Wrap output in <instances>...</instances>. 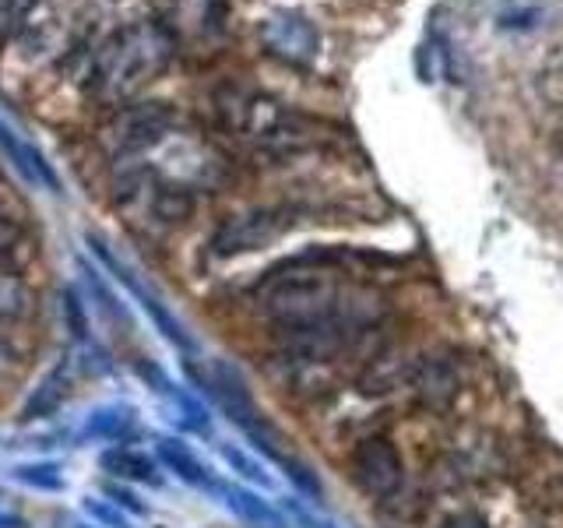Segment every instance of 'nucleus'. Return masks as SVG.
I'll return each instance as SVG.
<instances>
[{
	"label": "nucleus",
	"instance_id": "nucleus-1",
	"mask_svg": "<svg viewBox=\"0 0 563 528\" xmlns=\"http://www.w3.org/2000/svg\"><path fill=\"white\" fill-rule=\"evenodd\" d=\"M257 310L299 360H334L387 317V296L328 264L296 261L272 272L254 293Z\"/></svg>",
	"mask_w": 563,
	"mask_h": 528
},
{
	"label": "nucleus",
	"instance_id": "nucleus-2",
	"mask_svg": "<svg viewBox=\"0 0 563 528\" xmlns=\"http://www.w3.org/2000/svg\"><path fill=\"white\" fill-rule=\"evenodd\" d=\"M176 57V35L158 18H141L117 29L92 61V96L106 106H123L166 75Z\"/></svg>",
	"mask_w": 563,
	"mask_h": 528
},
{
	"label": "nucleus",
	"instance_id": "nucleus-3",
	"mask_svg": "<svg viewBox=\"0 0 563 528\" xmlns=\"http://www.w3.org/2000/svg\"><path fill=\"white\" fill-rule=\"evenodd\" d=\"M222 128L236 134L251 148L261 152H292L303 148L310 141L307 117L292 113L289 106H282L272 96L261 92H243V88H225L216 99Z\"/></svg>",
	"mask_w": 563,
	"mask_h": 528
},
{
	"label": "nucleus",
	"instance_id": "nucleus-4",
	"mask_svg": "<svg viewBox=\"0 0 563 528\" xmlns=\"http://www.w3.org/2000/svg\"><path fill=\"white\" fill-rule=\"evenodd\" d=\"M296 222H299V208H292V205L246 208L240 216H229L216 229V237H211V254L240 257V254L264 251V246H272L286 237L289 229H296Z\"/></svg>",
	"mask_w": 563,
	"mask_h": 528
},
{
	"label": "nucleus",
	"instance_id": "nucleus-5",
	"mask_svg": "<svg viewBox=\"0 0 563 528\" xmlns=\"http://www.w3.org/2000/svg\"><path fill=\"white\" fill-rule=\"evenodd\" d=\"M173 131H176V113L166 102H137V106H120V113L106 123L102 138L110 145L113 158L128 163V158L155 152Z\"/></svg>",
	"mask_w": 563,
	"mask_h": 528
},
{
	"label": "nucleus",
	"instance_id": "nucleus-6",
	"mask_svg": "<svg viewBox=\"0 0 563 528\" xmlns=\"http://www.w3.org/2000/svg\"><path fill=\"white\" fill-rule=\"evenodd\" d=\"M261 43L282 64L310 67L321 53V32L299 11H272L261 22Z\"/></svg>",
	"mask_w": 563,
	"mask_h": 528
},
{
	"label": "nucleus",
	"instance_id": "nucleus-7",
	"mask_svg": "<svg viewBox=\"0 0 563 528\" xmlns=\"http://www.w3.org/2000/svg\"><path fill=\"white\" fill-rule=\"evenodd\" d=\"M352 480L363 493L377 501L395 497L401 486V454L395 440L387 437H366L363 444L352 451Z\"/></svg>",
	"mask_w": 563,
	"mask_h": 528
},
{
	"label": "nucleus",
	"instance_id": "nucleus-8",
	"mask_svg": "<svg viewBox=\"0 0 563 528\" xmlns=\"http://www.w3.org/2000/svg\"><path fill=\"white\" fill-rule=\"evenodd\" d=\"M0 152L8 155V163L18 173H22L32 187L60 194V180H57V173H53V166L46 163V155L35 148L32 141L22 131H18L11 120H4V117H0Z\"/></svg>",
	"mask_w": 563,
	"mask_h": 528
},
{
	"label": "nucleus",
	"instance_id": "nucleus-9",
	"mask_svg": "<svg viewBox=\"0 0 563 528\" xmlns=\"http://www.w3.org/2000/svg\"><path fill=\"white\" fill-rule=\"evenodd\" d=\"M158 458L180 475L184 483H190V486H198V490H208V493H216L219 497V490H222V483L216 480V472H211L198 454H194L187 444H180V440H158Z\"/></svg>",
	"mask_w": 563,
	"mask_h": 528
},
{
	"label": "nucleus",
	"instance_id": "nucleus-10",
	"mask_svg": "<svg viewBox=\"0 0 563 528\" xmlns=\"http://www.w3.org/2000/svg\"><path fill=\"white\" fill-rule=\"evenodd\" d=\"M102 465L110 469L120 480H131V483H145V486H158L163 475H158L155 458H148L145 451H134V448H113L106 451Z\"/></svg>",
	"mask_w": 563,
	"mask_h": 528
},
{
	"label": "nucleus",
	"instance_id": "nucleus-11",
	"mask_svg": "<svg viewBox=\"0 0 563 528\" xmlns=\"http://www.w3.org/2000/svg\"><path fill=\"white\" fill-rule=\"evenodd\" d=\"M219 497H222L229 507H233L240 518H246V521L264 525V528H278V525H282L278 510H275L268 501H261L257 493H251V490H243V486H225V483H222Z\"/></svg>",
	"mask_w": 563,
	"mask_h": 528
},
{
	"label": "nucleus",
	"instance_id": "nucleus-12",
	"mask_svg": "<svg viewBox=\"0 0 563 528\" xmlns=\"http://www.w3.org/2000/svg\"><path fill=\"white\" fill-rule=\"evenodd\" d=\"M64 395H67V377H64V370L57 366V370H49V374L43 377V384L35 387V395L25 402L22 419H43L49 413H57Z\"/></svg>",
	"mask_w": 563,
	"mask_h": 528
},
{
	"label": "nucleus",
	"instance_id": "nucleus-13",
	"mask_svg": "<svg viewBox=\"0 0 563 528\" xmlns=\"http://www.w3.org/2000/svg\"><path fill=\"white\" fill-rule=\"evenodd\" d=\"M29 310H32V296L25 289V282L0 268V321H8V324L25 321Z\"/></svg>",
	"mask_w": 563,
	"mask_h": 528
},
{
	"label": "nucleus",
	"instance_id": "nucleus-14",
	"mask_svg": "<svg viewBox=\"0 0 563 528\" xmlns=\"http://www.w3.org/2000/svg\"><path fill=\"white\" fill-rule=\"evenodd\" d=\"M134 427V416L128 405H102L85 422V433L88 437H99V440H117L120 433H128Z\"/></svg>",
	"mask_w": 563,
	"mask_h": 528
},
{
	"label": "nucleus",
	"instance_id": "nucleus-15",
	"mask_svg": "<svg viewBox=\"0 0 563 528\" xmlns=\"http://www.w3.org/2000/svg\"><path fill=\"white\" fill-rule=\"evenodd\" d=\"M14 480H18V483H25V486H32V490H60V486H64L60 465H53V462L18 465V469H14Z\"/></svg>",
	"mask_w": 563,
	"mask_h": 528
},
{
	"label": "nucleus",
	"instance_id": "nucleus-16",
	"mask_svg": "<svg viewBox=\"0 0 563 528\" xmlns=\"http://www.w3.org/2000/svg\"><path fill=\"white\" fill-rule=\"evenodd\" d=\"M416 70H419L422 81H440V78H444L448 75V53H444V46L422 43L416 50Z\"/></svg>",
	"mask_w": 563,
	"mask_h": 528
},
{
	"label": "nucleus",
	"instance_id": "nucleus-17",
	"mask_svg": "<svg viewBox=\"0 0 563 528\" xmlns=\"http://www.w3.org/2000/svg\"><path fill=\"white\" fill-rule=\"evenodd\" d=\"M22 240H25V229H22V222H18L11 211L0 205V268L8 264V257L22 246Z\"/></svg>",
	"mask_w": 563,
	"mask_h": 528
},
{
	"label": "nucleus",
	"instance_id": "nucleus-18",
	"mask_svg": "<svg viewBox=\"0 0 563 528\" xmlns=\"http://www.w3.org/2000/svg\"><path fill=\"white\" fill-rule=\"evenodd\" d=\"M222 458H225V462L229 465H233L240 475H246V480H251V483H261V486H268V475H264V469L254 462V458H246L240 448H229V444H222Z\"/></svg>",
	"mask_w": 563,
	"mask_h": 528
},
{
	"label": "nucleus",
	"instance_id": "nucleus-19",
	"mask_svg": "<svg viewBox=\"0 0 563 528\" xmlns=\"http://www.w3.org/2000/svg\"><path fill=\"white\" fill-rule=\"evenodd\" d=\"M35 8H40V0H8V8H4V32L14 35L18 29H25L29 18L35 14Z\"/></svg>",
	"mask_w": 563,
	"mask_h": 528
},
{
	"label": "nucleus",
	"instance_id": "nucleus-20",
	"mask_svg": "<svg viewBox=\"0 0 563 528\" xmlns=\"http://www.w3.org/2000/svg\"><path fill=\"white\" fill-rule=\"evenodd\" d=\"M85 510H88V515H92L99 525H110V528H131V521L120 515V507H117L113 501H92V497H88V501H85Z\"/></svg>",
	"mask_w": 563,
	"mask_h": 528
},
{
	"label": "nucleus",
	"instance_id": "nucleus-21",
	"mask_svg": "<svg viewBox=\"0 0 563 528\" xmlns=\"http://www.w3.org/2000/svg\"><path fill=\"white\" fill-rule=\"evenodd\" d=\"M106 493H110V501H113L117 507H128V510H134V515H141V510H145V504H137L131 490H120V486H110V490H106Z\"/></svg>",
	"mask_w": 563,
	"mask_h": 528
},
{
	"label": "nucleus",
	"instance_id": "nucleus-22",
	"mask_svg": "<svg viewBox=\"0 0 563 528\" xmlns=\"http://www.w3.org/2000/svg\"><path fill=\"white\" fill-rule=\"evenodd\" d=\"M444 528H486V518H479L475 510H465V515H454Z\"/></svg>",
	"mask_w": 563,
	"mask_h": 528
},
{
	"label": "nucleus",
	"instance_id": "nucleus-23",
	"mask_svg": "<svg viewBox=\"0 0 563 528\" xmlns=\"http://www.w3.org/2000/svg\"><path fill=\"white\" fill-rule=\"evenodd\" d=\"M14 370V349L8 345V339H0V377Z\"/></svg>",
	"mask_w": 563,
	"mask_h": 528
},
{
	"label": "nucleus",
	"instance_id": "nucleus-24",
	"mask_svg": "<svg viewBox=\"0 0 563 528\" xmlns=\"http://www.w3.org/2000/svg\"><path fill=\"white\" fill-rule=\"evenodd\" d=\"M0 528H25V521L18 515H8V510H0Z\"/></svg>",
	"mask_w": 563,
	"mask_h": 528
}]
</instances>
